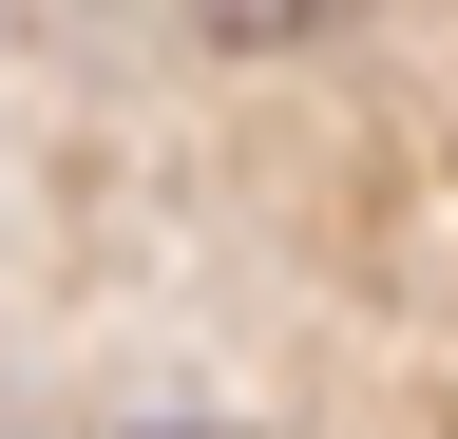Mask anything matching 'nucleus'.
Here are the masks:
<instances>
[{
  "mask_svg": "<svg viewBox=\"0 0 458 439\" xmlns=\"http://www.w3.org/2000/svg\"><path fill=\"white\" fill-rule=\"evenodd\" d=\"M210 38H249V58H286V38H325V20H363V0H191Z\"/></svg>",
  "mask_w": 458,
  "mask_h": 439,
  "instance_id": "f257e3e1",
  "label": "nucleus"
},
{
  "mask_svg": "<svg viewBox=\"0 0 458 439\" xmlns=\"http://www.w3.org/2000/svg\"><path fill=\"white\" fill-rule=\"evenodd\" d=\"M134 439H249V420H134Z\"/></svg>",
  "mask_w": 458,
  "mask_h": 439,
  "instance_id": "f03ea898",
  "label": "nucleus"
}]
</instances>
